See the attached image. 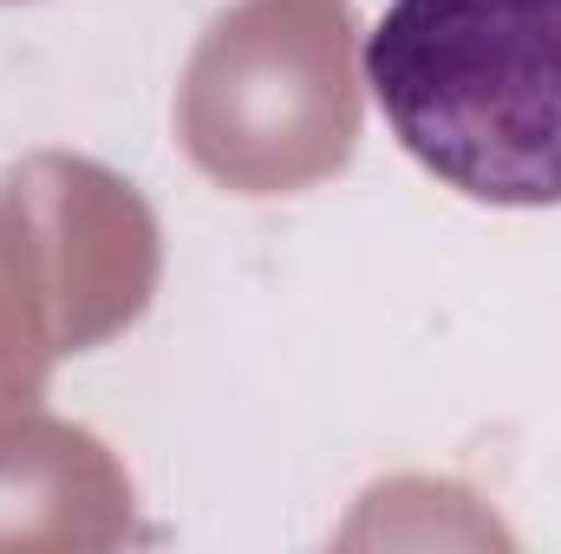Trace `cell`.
Segmentation results:
<instances>
[{
  "instance_id": "obj_1",
  "label": "cell",
  "mask_w": 561,
  "mask_h": 554,
  "mask_svg": "<svg viewBox=\"0 0 561 554\" xmlns=\"http://www.w3.org/2000/svg\"><path fill=\"white\" fill-rule=\"evenodd\" d=\"M366 85L457 196L561 203V0H392L366 33Z\"/></svg>"
},
{
  "instance_id": "obj_2",
  "label": "cell",
  "mask_w": 561,
  "mask_h": 554,
  "mask_svg": "<svg viewBox=\"0 0 561 554\" xmlns=\"http://www.w3.org/2000/svg\"><path fill=\"white\" fill-rule=\"evenodd\" d=\"M190 163L236 196H294L359 143V20L346 0H236L176 85Z\"/></svg>"
},
{
  "instance_id": "obj_3",
  "label": "cell",
  "mask_w": 561,
  "mask_h": 554,
  "mask_svg": "<svg viewBox=\"0 0 561 554\" xmlns=\"http://www.w3.org/2000/svg\"><path fill=\"white\" fill-rule=\"evenodd\" d=\"M157 275V216L105 163L39 150L0 176V293L53 359L125 333L150 307Z\"/></svg>"
},
{
  "instance_id": "obj_4",
  "label": "cell",
  "mask_w": 561,
  "mask_h": 554,
  "mask_svg": "<svg viewBox=\"0 0 561 554\" xmlns=\"http://www.w3.org/2000/svg\"><path fill=\"white\" fill-rule=\"evenodd\" d=\"M125 522L131 483L92 430L39 412L0 430V542L112 549Z\"/></svg>"
},
{
  "instance_id": "obj_5",
  "label": "cell",
  "mask_w": 561,
  "mask_h": 554,
  "mask_svg": "<svg viewBox=\"0 0 561 554\" xmlns=\"http://www.w3.org/2000/svg\"><path fill=\"white\" fill-rule=\"evenodd\" d=\"M53 346L20 320V307L0 293V430L13 424V417L39 412V399H46V379H53Z\"/></svg>"
}]
</instances>
